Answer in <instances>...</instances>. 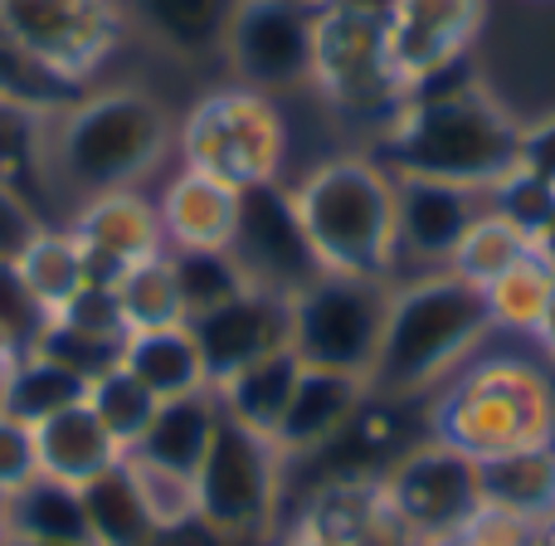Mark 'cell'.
I'll list each match as a JSON object with an SVG mask.
<instances>
[{
  "label": "cell",
  "mask_w": 555,
  "mask_h": 546,
  "mask_svg": "<svg viewBox=\"0 0 555 546\" xmlns=\"http://www.w3.org/2000/svg\"><path fill=\"white\" fill-rule=\"evenodd\" d=\"M44 322H49L44 303L29 293V283L20 278L15 259H0V342H10L20 356H25L29 346L39 342Z\"/></svg>",
  "instance_id": "cell-40"
},
{
  "label": "cell",
  "mask_w": 555,
  "mask_h": 546,
  "mask_svg": "<svg viewBox=\"0 0 555 546\" xmlns=\"http://www.w3.org/2000/svg\"><path fill=\"white\" fill-rule=\"evenodd\" d=\"M122 342H127V337L78 332V327H68V322H59V317H49L44 332H39V342L29 346V352L49 356V361H59L64 371L83 376V381L93 385L98 376H107L113 366H122Z\"/></svg>",
  "instance_id": "cell-37"
},
{
  "label": "cell",
  "mask_w": 555,
  "mask_h": 546,
  "mask_svg": "<svg viewBox=\"0 0 555 546\" xmlns=\"http://www.w3.org/2000/svg\"><path fill=\"white\" fill-rule=\"evenodd\" d=\"M380 493L424 542L449 537L482 512L478 464L468 454L449 449L443 440H434V434L424 444H410L380 473Z\"/></svg>",
  "instance_id": "cell-13"
},
{
  "label": "cell",
  "mask_w": 555,
  "mask_h": 546,
  "mask_svg": "<svg viewBox=\"0 0 555 546\" xmlns=\"http://www.w3.org/2000/svg\"><path fill=\"white\" fill-rule=\"evenodd\" d=\"M146 546H244V542L220 537L215 528H205V522L195 518V522H181V528H162V532H152V542H146Z\"/></svg>",
  "instance_id": "cell-47"
},
{
  "label": "cell",
  "mask_w": 555,
  "mask_h": 546,
  "mask_svg": "<svg viewBox=\"0 0 555 546\" xmlns=\"http://www.w3.org/2000/svg\"><path fill=\"white\" fill-rule=\"evenodd\" d=\"M5 546H93V542H5Z\"/></svg>",
  "instance_id": "cell-53"
},
{
  "label": "cell",
  "mask_w": 555,
  "mask_h": 546,
  "mask_svg": "<svg viewBox=\"0 0 555 546\" xmlns=\"http://www.w3.org/2000/svg\"><path fill=\"white\" fill-rule=\"evenodd\" d=\"M541 342V352L555 361V288H551V303H546V313H541V322H537V332H531Z\"/></svg>",
  "instance_id": "cell-48"
},
{
  "label": "cell",
  "mask_w": 555,
  "mask_h": 546,
  "mask_svg": "<svg viewBox=\"0 0 555 546\" xmlns=\"http://www.w3.org/2000/svg\"><path fill=\"white\" fill-rule=\"evenodd\" d=\"M492 332L488 297L449 269L414 274L390 288V313L365 371V391L375 401H414L443 385L459 366L473 361L482 337Z\"/></svg>",
  "instance_id": "cell-3"
},
{
  "label": "cell",
  "mask_w": 555,
  "mask_h": 546,
  "mask_svg": "<svg viewBox=\"0 0 555 546\" xmlns=\"http://www.w3.org/2000/svg\"><path fill=\"white\" fill-rule=\"evenodd\" d=\"M83 93L88 88L64 84V78L49 74L44 64H35V59L20 49V39L5 29V20H0V98L25 103V107H35V113H64V107L78 103Z\"/></svg>",
  "instance_id": "cell-35"
},
{
  "label": "cell",
  "mask_w": 555,
  "mask_h": 546,
  "mask_svg": "<svg viewBox=\"0 0 555 546\" xmlns=\"http://www.w3.org/2000/svg\"><path fill=\"white\" fill-rule=\"evenodd\" d=\"M127 469L137 479V493H142L146 512H152L156 532L162 528H181V522H195V479L191 473L162 469V464L142 459V454H127Z\"/></svg>",
  "instance_id": "cell-38"
},
{
  "label": "cell",
  "mask_w": 555,
  "mask_h": 546,
  "mask_svg": "<svg viewBox=\"0 0 555 546\" xmlns=\"http://www.w3.org/2000/svg\"><path fill=\"white\" fill-rule=\"evenodd\" d=\"M234 5L240 0H122L127 20H137L156 45L181 59L215 54L224 45Z\"/></svg>",
  "instance_id": "cell-26"
},
{
  "label": "cell",
  "mask_w": 555,
  "mask_h": 546,
  "mask_svg": "<svg viewBox=\"0 0 555 546\" xmlns=\"http://www.w3.org/2000/svg\"><path fill=\"white\" fill-rule=\"evenodd\" d=\"M521 172L555 186V113L537 117V123H521Z\"/></svg>",
  "instance_id": "cell-46"
},
{
  "label": "cell",
  "mask_w": 555,
  "mask_h": 546,
  "mask_svg": "<svg viewBox=\"0 0 555 546\" xmlns=\"http://www.w3.org/2000/svg\"><path fill=\"white\" fill-rule=\"evenodd\" d=\"M59 322L78 327V332H98V337H127L122 322V307H117V288L113 283H93L88 278L64 307H59Z\"/></svg>",
  "instance_id": "cell-41"
},
{
  "label": "cell",
  "mask_w": 555,
  "mask_h": 546,
  "mask_svg": "<svg viewBox=\"0 0 555 546\" xmlns=\"http://www.w3.org/2000/svg\"><path fill=\"white\" fill-rule=\"evenodd\" d=\"M385 172L424 176L488 195L521 166V117H512L463 64L404 88V107L380 132Z\"/></svg>",
  "instance_id": "cell-1"
},
{
  "label": "cell",
  "mask_w": 555,
  "mask_h": 546,
  "mask_svg": "<svg viewBox=\"0 0 555 546\" xmlns=\"http://www.w3.org/2000/svg\"><path fill=\"white\" fill-rule=\"evenodd\" d=\"M0 20L35 64L88 88L127 35L122 0H0Z\"/></svg>",
  "instance_id": "cell-10"
},
{
  "label": "cell",
  "mask_w": 555,
  "mask_h": 546,
  "mask_svg": "<svg viewBox=\"0 0 555 546\" xmlns=\"http://www.w3.org/2000/svg\"><path fill=\"white\" fill-rule=\"evenodd\" d=\"M185 327H191L195 346H201L210 385L230 381L234 371H244L259 356L293 346V307H287V297L259 293V288H244L230 303L185 317Z\"/></svg>",
  "instance_id": "cell-14"
},
{
  "label": "cell",
  "mask_w": 555,
  "mask_h": 546,
  "mask_svg": "<svg viewBox=\"0 0 555 546\" xmlns=\"http://www.w3.org/2000/svg\"><path fill=\"white\" fill-rule=\"evenodd\" d=\"M39 230H44V220L35 215V205L0 181V259H15Z\"/></svg>",
  "instance_id": "cell-44"
},
{
  "label": "cell",
  "mask_w": 555,
  "mask_h": 546,
  "mask_svg": "<svg viewBox=\"0 0 555 546\" xmlns=\"http://www.w3.org/2000/svg\"><path fill=\"white\" fill-rule=\"evenodd\" d=\"M15 361H20V352L10 342H0V385H5V376L15 371Z\"/></svg>",
  "instance_id": "cell-51"
},
{
  "label": "cell",
  "mask_w": 555,
  "mask_h": 546,
  "mask_svg": "<svg viewBox=\"0 0 555 546\" xmlns=\"http://www.w3.org/2000/svg\"><path fill=\"white\" fill-rule=\"evenodd\" d=\"M488 0H390L385 25H390V59L400 84L439 74L449 64H463L482 29Z\"/></svg>",
  "instance_id": "cell-16"
},
{
  "label": "cell",
  "mask_w": 555,
  "mask_h": 546,
  "mask_svg": "<svg viewBox=\"0 0 555 546\" xmlns=\"http://www.w3.org/2000/svg\"><path fill=\"white\" fill-rule=\"evenodd\" d=\"M390 0H326L317 5L312 35V88L341 117L390 123L404 107V84L390 59Z\"/></svg>",
  "instance_id": "cell-6"
},
{
  "label": "cell",
  "mask_w": 555,
  "mask_h": 546,
  "mask_svg": "<svg viewBox=\"0 0 555 546\" xmlns=\"http://www.w3.org/2000/svg\"><path fill=\"white\" fill-rule=\"evenodd\" d=\"M302 230L322 274L385 278L400 269L395 176L371 156H332L293 186Z\"/></svg>",
  "instance_id": "cell-5"
},
{
  "label": "cell",
  "mask_w": 555,
  "mask_h": 546,
  "mask_svg": "<svg viewBox=\"0 0 555 546\" xmlns=\"http://www.w3.org/2000/svg\"><path fill=\"white\" fill-rule=\"evenodd\" d=\"M39 473L35 459V430L25 420L0 410V493H15L20 483H29Z\"/></svg>",
  "instance_id": "cell-42"
},
{
  "label": "cell",
  "mask_w": 555,
  "mask_h": 546,
  "mask_svg": "<svg viewBox=\"0 0 555 546\" xmlns=\"http://www.w3.org/2000/svg\"><path fill=\"white\" fill-rule=\"evenodd\" d=\"M478 488H482V508L507 512V518L531 522V528L555 518V444L482 459Z\"/></svg>",
  "instance_id": "cell-23"
},
{
  "label": "cell",
  "mask_w": 555,
  "mask_h": 546,
  "mask_svg": "<svg viewBox=\"0 0 555 546\" xmlns=\"http://www.w3.org/2000/svg\"><path fill=\"white\" fill-rule=\"evenodd\" d=\"M488 211V195L424 176H395V230H400V264L434 274L449 269L463 234Z\"/></svg>",
  "instance_id": "cell-15"
},
{
  "label": "cell",
  "mask_w": 555,
  "mask_h": 546,
  "mask_svg": "<svg viewBox=\"0 0 555 546\" xmlns=\"http://www.w3.org/2000/svg\"><path fill=\"white\" fill-rule=\"evenodd\" d=\"M346 546H429L420 537V532L410 528V522L400 518V512L385 503V493H380V503H375V512L361 522V532H356Z\"/></svg>",
  "instance_id": "cell-45"
},
{
  "label": "cell",
  "mask_w": 555,
  "mask_h": 546,
  "mask_svg": "<svg viewBox=\"0 0 555 546\" xmlns=\"http://www.w3.org/2000/svg\"><path fill=\"white\" fill-rule=\"evenodd\" d=\"M551 288H555L551 264L541 259V254H527L517 269H507L498 283L482 288L492 327H507V332L531 337L541 322V313H546V303H551Z\"/></svg>",
  "instance_id": "cell-33"
},
{
  "label": "cell",
  "mask_w": 555,
  "mask_h": 546,
  "mask_svg": "<svg viewBox=\"0 0 555 546\" xmlns=\"http://www.w3.org/2000/svg\"><path fill=\"white\" fill-rule=\"evenodd\" d=\"M283 454L269 434L220 420L201 469H195V518L230 542H259L283 498Z\"/></svg>",
  "instance_id": "cell-8"
},
{
  "label": "cell",
  "mask_w": 555,
  "mask_h": 546,
  "mask_svg": "<svg viewBox=\"0 0 555 546\" xmlns=\"http://www.w3.org/2000/svg\"><path fill=\"white\" fill-rule=\"evenodd\" d=\"M35 459L44 479H59L68 488H83L88 479H98L103 469H113L122 459V444L98 424V415L83 405L54 415V420L35 424Z\"/></svg>",
  "instance_id": "cell-21"
},
{
  "label": "cell",
  "mask_w": 555,
  "mask_h": 546,
  "mask_svg": "<svg viewBox=\"0 0 555 546\" xmlns=\"http://www.w3.org/2000/svg\"><path fill=\"white\" fill-rule=\"evenodd\" d=\"M156 215H162L166 250H230L240 191L181 166V176L156 201Z\"/></svg>",
  "instance_id": "cell-19"
},
{
  "label": "cell",
  "mask_w": 555,
  "mask_h": 546,
  "mask_svg": "<svg viewBox=\"0 0 555 546\" xmlns=\"http://www.w3.org/2000/svg\"><path fill=\"white\" fill-rule=\"evenodd\" d=\"M83 401H88L83 376L64 371L59 361H49V356H39V352L20 356L15 371H10L5 385H0V410L25 420L29 430L54 420V415H64V410H74V405H83Z\"/></svg>",
  "instance_id": "cell-29"
},
{
  "label": "cell",
  "mask_w": 555,
  "mask_h": 546,
  "mask_svg": "<svg viewBox=\"0 0 555 546\" xmlns=\"http://www.w3.org/2000/svg\"><path fill=\"white\" fill-rule=\"evenodd\" d=\"M390 288L385 278H351V274H322L293 297V352L302 366L322 371L361 376L371 371L375 346L390 313Z\"/></svg>",
  "instance_id": "cell-9"
},
{
  "label": "cell",
  "mask_w": 555,
  "mask_h": 546,
  "mask_svg": "<svg viewBox=\"0 0 555 546\" xmlns=\"http://www.w3.org/2000/svg\"><path fill=\"white\" fill-rule=\"evenodd\" d=\"M181 162L201 176L249 191V186L278 181L287 152V127L273 98L254 93V88H215L185 113L181 132Z\"/></svg>",
  "instance_id": "cell-7"
},
{
  "label": "cell",
  "mask_w": 555,
  "mask_h": 546,
  "mask_svg": "<svg viewBox=\"0 0 555 546\" xmlns=\"http://www.w3.org/2000/svg\"><path fill=\"white\" fill-rule=\"evenodd\" d=\"M527 254H537V244L527 240V234L517 230V225H507L502 215L482 211L478 225H473L468 234H463L459 254L449 259V274L463 278V283H473L482 293L488 283H498L507 269H517Z\"/></svg>",
  "instance_id": "cell-31"
},
{
  "label": "cell",
  "mask_w": 555,
  "mask_h": 546,
  "mask_svg": "<svg viewBox=\"0 0 555 546\" xmlns=\"http://www.w3.org/2000/svg\"><path fill=\"white\" fill-rule=\"evenodd\" d=\"M488 211L502 215L507 225H517V230L537 244V234L546 230L551 215H555V186H546L541 176H531V172H521L517 166L507 181L488 191Z\"/></svg>",
  "instance_id": "cell-39"
},
{
  "label": "cell",
  "mask_w": 555,
  "mask_h": 546,
  "mask_svg": "<svg viewBox=\"0 0 555 546\" xmlns=\"http://www.w3.org/2000/svg\"><path fill=\"white\" fill-rule=\"evenodd\" d=\"M302 5H326V0H302Z\"/></svg>",
  "instance_id": "cell-54"
},
{
  "label": "cell",
  "mask_w": 555,
  "mask_h": 546,
  "mask_svg": "<svg viewBox=\"0 0 555 546\" xmlns=\"http://www.w3.org/2000/svg\"><path fill=\"white\" fill-rule=\"evenodd\" d=\"M527 542H531V522H517V518H507V512L482 508L473 522H463L459 532H449V537H439L429 546H527Z\"/></svg>",
  "instance_id": "cell-43"
},
{
  "label": "cell",
  "mask_w": 555,
  "mask_h": 546,
  "mask_svg": "<svg viewBox=\"0 0 555 546\" xmlns=\"http://www.w3.org/2000/svg\"><path fill=\"white\" fill-rule=\"evenodd\" d=\"M429 424L473 464L555 444V376L527 356H473L439 391Z\"/></svg>",
  "instance_id": "cell-4"
},
{
  "label": "cell",
  "mask_w": 555,
  "mask_h": 546,
  "mask_svg": "<svg viewBox=\"0 0 555 546\" xmlns=\"http://www.w3.org/2000/svg\"><path fill=\"white\" fill-rule=\"evenodd\" d=\"M297 376H302V356H297L293 346L249 361L244 371H234L230 381L215 385L224 420L244 424V430H259L273 440L278 420H283L287 401H293V391H297Z\"/></svg>",
  "instance_id": "cell-24"
},
{
  "label": "cell",
  "mask_w": 555,
  "mask_h": 546,
  "mask_svg": "<svg viewBox=\"0 0 555 546\" xmlns=\"http://www.w3.org/2000/svg\"><path fill=\"white\" fill-rule=\"evenodd\" d=\"M283 546H336V542H322V537H307V532H293Z\"/></svg>",
  "instance_id": "cell-52"
},
{
  "label": "cell",
  "mask_w": 555,
  "mask_h": 546,
  "mask_svg": "<svg viewBox=\"0 0 555 546\" xmlns=\"http://www.w3.org/2000/svg\"><path fill=\"white\" fill-rule=\"evenodd\" d=\"M220 420H224V410H220L215 385L191 391V395H176V401L156 405L152 424H146V434L137 440L132 454H142V459L162 464V469L191 473L195 479V469H201V459H205V449H210Z\"/></svg>",
  "instance_id": "cell-22"
},
{
  "label": "cell",
  "mask_w": 555,
  "mask_h": 546,
  "mask_svg": "<svg viewBox=\"0 0 555 546\" xmlns=\"http://www.w3.org/2000/svg\"><path fill=\"white\" fill-rule=\"evenodd\" d=\"M156 405H162V401H156V395L146 391V385L127 371V366H113L107 376H98V381L88 385V410H93L98 424H103V430L122 444V454L137 449V440L146 434Z\"/></svg>",
  "instance_id": "cell-34"
},
{
  "label": "cell",
  "mask_w": 555,
  "mask_h": 546,
  "mask_svg": "<svg viewBox=\"0 0 555 546\" xmlns=\"http://www.w3.org/2000/svg\"><path fill=\"white\" fill-rule=\"evenodd\" d=\"M312 35L317 5L302 0H240L224 29L220 54L230 59L234 78L263 98L293 93L312 84Z\"/></svg>",
  "instance_id": "cell-12"
},
{
  "label": "cell",
  "mask_w": 555,
  "mask_h": 546,
  "mask_svg": "<svg viewBox=\"0 0 555 546\" xmlns=\"http://www.w3.org/2000/svg\"><path fill=\"white\" fill-rule=\"evenodd\" d=\"M113 288H117V307H122L127 332H156V327L185 322V303H181V288H176V274H171L166 254L127 269Z\"/></svg>",
  "instance_id": "cell-32"
},
{
  "label": "cell",
  "mask_w": 555,
  "mask_h": 546,
  "mask_svg": "<svg viewBox=\"0 0 555 546\" xmlns=\"http://www.w3.org/2000/svg\"><path fill=\"white\" fill-rule=\"evenodd\" d=\"M527 546H555V518L537 522V528H531V542H527Z\"/></svg>",
  "instance_id": "cell-50"
},
{
  "label": "cell",
  "mask_w": 555,
  "mask_h": 546,
  "mask_svg": "<svg viewBox=\"0 0 555 546\" xmlns=\"http://www.w3.org/2000/svg\"><path fill=\"white\" fill-rule=\"evenodd\" d=\"M230 259L240 264L249 288L287 297V303H293L307 283L322 278V264H317L312 240H307V230H302V215H297L293 186L263 181V186L240 191Z\"/></svg>",
  "instance_id": "cell-11"
},
{
  "label": "cell",
  "mask_w": 555,
  "mask_h": 546,
  "mask_svg": "<svg viewBox=\"0 0 555 546\" xmlns=\"http://www.w3.org/2000/svg\"><path fill=\"white\" fill-rule=\"evenodd\" d=\"M537 254L551 264V274H555V215H551V225H546V230L537 234Z\"/></svg>",
  "instance_id": "cell-49"
},
{
  "label": "cell",
  "mask_w": 555,
  "mask_h": 546,
  "mask_svg": "<svg viewBox=\"0 0 555 546\" xmlns=\"http://www.w3.org/2000/svg\"><path fill=\"white\" fill-rule=\"evenodd\" d=\"M176 142L171 113L142 88H88L44 123V162L54 195L74 215L93 195L137 191Z\"/></svg>",
  "instance_id": "cell-2"
},
{
  "label": "cell",
  "mask_w": 555,
  "mask_h": 546,
  "mask_svg": "<svg viewBox=\"0 0 555 546\" xmlns=\"http://www.w3.org/2000/svg\"><path fill=\"white\" fill-rule=\"evenodd\" d=\"M0 532H5V542H88L83 498L68 483L35 473L15 493H5Z\"/></svg>",
  "instance_id": "cell-27"
},
{
  "label": "cell",
  "mask_w": 555,
  "mask_h": 546,
  "mask_svg": "<svg viewBox=\"0 0 555 546\" xmlns=\"http://www.w3.org/2000/svg\"><path fill=\"white\" fill-rule=\"evenodd\" d=\"M44 123H49V113H35L25 103L0 98V181L15 195H25L44 225H68L64 201L54 195V181H49Z\"/></svg>",
  "instance_id": "cell-20"
},
{
  "label": "cell",
  "mask_w": 555,
  "mask_h": 546,
  "mask_svg": "<svg viewBox=\"0 0 555 546\" xmlns=\"http://www.w3.org/2000/svg\"><path fill=\"white\" fill-rule=\"evenodd\" d=\"M365 395L371 391H365L361 376L302 366L293 401H287L283 420H278V430H273L278 454H283V459H312L317 449H326V444L356 420Z\"/></svg>",
  "instance_id": "cell-18"
},
{
  "label": "cell",
  "mask_w": 555,
  "mask_h": 546,
  "mask_svg": "<svg viewBox=\"0 0 555 546\" xmlns=\"http://www.w3.org/2000/svg\"><path fill=\"white\" fill-rule=\"evenodd\" d=\"M166 259H171L176 288H181L185 317L210 313V307L230 303V297H240L249 288L240 264L230 259V250H166Z\"/></svg>",
  "instance_id": "cell-36"
},
{
  "label": "cell",
  "mask_w": 555,
  "mask_h": 546,
  "mask_svg": "<svg viewBox=\"0 0 555 546\" xmlns=\"http://www.w3.org/2000/svg\"><path fill=\"white\" fill-rule=\"evenodd\" d=\"M0 508H5V493H0Z\"/></svg>",
  "instance_id": "cell-55"
},
{
  "label": "cell",
  "mask_w": 555,
  "mask_h": 546,
  "mask_svg": "<svg viewBox=\"0 0 555 546\" xmlns=\"http://www.w3.org/2000/svg\"><path fill=\"white\" fill-rule=\"evenodd\" d=\"M0 546H5V532H0Z\"/></svg>",
  "instance_id": "cell-56"
},
{
  "label": "cell",
  "mask_w": 555,
  "mask_h": 546,
  "mask_svg": "<svg viewBox=\"0 0 555 546\" xmlns=\"http://www.w3.org/2000/svg\"><path fill=\"white\" fill-rule=\"evenodd\" d=\"M15 269L29 283V293L44 303L49 317L88 283L83 250H78V240L68 234V225H44V230L15 254Z\"/></svg>",
  "instance_id": "cell-30"
},
{
  "label": "cell",
  "mask_w": 555,
  "mask_h": 546,
  "mask_svg": "<svg viewBox=\"0 0 555 546\" xmlns=\"http://www.w3.org/2000/svg\"><path fill=\"white\" fill-rule=\"evenodd\" d=\"M68 234L78 240L93 283H117L127 269L166 254L162 215L142 191H113L93 195L68 215Z\"/></svg>",
  "instance_id": "cell-17"
},
{
  "label": "cell",
  "mask_w": 555,
  "mask_h": 546,
  "mask_svg": "<svg viewBox=\"0 0 555 546\" xmlns=\"http://www.w3.org/2000/svg\"><path fill=\"white\" fill-rule=\"evenodd\" d=\"M83 498V522H88V542L93 546H146L156 532L152 512H146L142 493H137V479L127 469V454L103 469L98 479H88L78 488Z\"/></svg>",
  "instance_id": "cell-28"
},
{
  "label": "cell",
  "mask_w": 555,
  "mask_h": 546,
  "mask_svg": "<svg viewBox=\"0 0 555 546\" xmlns=\"http://www.w3.org/2000/svg\"><path fill=\"white\" fill-rule=\"evenodd\" d=\"M122 366L156 395V401H176V395L205 391L210 376H205L201 346H195L191 327H156V332H127L122 342Z\"/></svg>",
  "instance_id": "cell-25"
}]
</instances>
